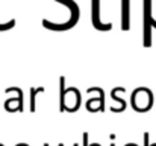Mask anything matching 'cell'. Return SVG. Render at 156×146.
<instances>
[{
	"instance_id": "52a82bcc",
	"label": "cell",
	"mask_w": 156,
	"mask_h": 146,
	"mask_svg": "<svg viewBox=\"0 0 156 146\" xmlns=\"http://www.w3.org/2000/svg\"><path fill=\"white\" fill-rule=\"evenodd\" d=\"M15 26V20H11V21H8L6 24H0V31H8V29H11V28H14Z\"/></svg>"
},
{
	"instance_id": "277c9868",
	"label": "cell",
	"mask_w": 156,
	"mask_h": 146,
	"mask_svg": "<svg viewBox=\"0 0 156 146\" xmlns=\"http://www.w3.org/2000/svg\"><path fill=\"white\" fill-rule=\"evenodd\" d=\"M59 82H61V93H59L61 103H59V110H61V111H65V110H67V105H65V96H67V93H65V78L62 76V78L59 79Z\"/></svg>"
},
{
	"instance_id": "ba28073f",
	"label": "cell",
	"mask_w": 156,
	"mask_h": 146,
	"mask_svg": "<svg viewBox=\"0 0 156 146\" xmlns=\"http://www.w3.org/2000/svg\"><path fill=\"white\" fill-rule=\"evenodd\" d=\"M83 143H85V146H88V134L87 133L83 134Z\"/></svg>"
},
{
	"instance_id": "6da1fadb",
	"label": "cell",
	"mask_w": 156,
	"mask_h": 146,
	"mask_svg": "<svg viewBox=\"0 0 156 146\" xmlns=\"http://www.w3.org/2000/svg\"><path fill=\"white\" fill-rule=\"evenodd\" d=\"M56 2L64 3L71 11V17H70V20L65 24H56V23H50L49 20H43L44 28L52 29V31H67V29H71L77 23V20H79V6H77V3L74 0H56Z\"/></svg>"
},
{
	"instance_id": "3957f363",
	"label": "cell",
	"mask_w": 156,
	"mask_h": 146,
	"mask_svg": "<svg viewBox=\"0 0 156 146\" xmlns=\"http://www.w3.org/2000/svg\"><path fill=\"white\" fill-rule=\"evenodd\" d=\"M121 29H129V0L121 2Z\"/></svg>"
},
{
	"instance_id": "8992f818",
	"label": "cell",
	"mask_w": 156,
	"mask_h": 146,
	"mask_svg": "<svg viewBox=\"0 0 156 146\" xmlns=\"http://www.w3.org/2000/svg\"><path fill=\"white\" fill-rule=\"evenodd\" d=\"M41 92H44L43 87L30 90V111H35V97H37V93H41Z\"/></svg>"
},
{
	"instance_id": "9c48e42d",
	"label": "cell",
	"mask_w": 156,
	"mask_h": 146,
	"mask_svg": "<svg viewBox=\"0 0 156 146\" xmlns=\"http://www.w3.org/2000/svg\"><path fill=\"white\" fill-rule=\"evenodd\" d=\"M111 146H114V145H111Z\"/></svg>"
},
{
	"instance_id": "7a4b0ae2",
	"label": "cell",
	"mask_w": 156,
	"mask_h": 146,
	"mask_svg": "<svg viewBox=\"0 0 156 146\" xmlns=\"http://www.w3.org/2000/svg\"><path fill=\"white\" fill-rule=\"evenodd\" d=\"M93 24L99 31H109V29H112V24H109V23L103 24L100 21V0H93Z\"/></svg>"
},
{
	"instance_id": "5b68a950",
	"label": "cell",
	"mask_w": 156,
	"mask_h": 146,
	"mask_svg": "<svg viewBox=\"0 0 156 146\" xmlns=\"http://www.w3.org/2000/svg\"><path fill=\"white\" fill-rule=\"evenodd\" d=\"M91 92H97L100 97H99V100H100V107L97 108V111H105V95H103V90L102 88H99V87H91L90 90H88V93H91Z\"/></svg>"
}]
</instances>
